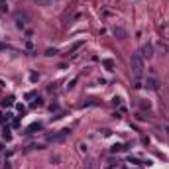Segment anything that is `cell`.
<instances>
[{
    "label": "cell",
    "instance_id": "cell-1",
    "mask_svg": "<svg viewBox=\"0 0 169 169\" xmlns=\"http://www.w3.org/2000/svg\"><path fill=\"white\" fill-rule=\"evenodd\" d=\"M132 69H134V73L136 75H142V71H144V61H142V57L138 55V53H134V55H132Z\"/></svg>",
    "mask_w": 169,
    "mask_h": 169
},
{
    "label": "cell",
    "instance_id": "cell-2",
    "mask_svg": "<svg viewBox=\"0 0 169 169\" xmlns=\"http://www.w3.org/2000/svg\"><path fill=\"white\" fill-rule=\"evenodd\" d=\"M142 55H144V57H147V59H151V55H154V53H151V45H144Z\"/></svg>",
    "mask_w": 169,
    "mask_h": 169
},
{
    "label": "cell",
    "instance_id": "cell-3",
    "mask_svg": "<svg viewBox=\"0 0 169 169\" xmlns=\"http://www.w3.org/2000/svg\"><path fill=\"white\" fill-rule=\"evenodd\" d=\"M114 35H118L120 39L126 38V30H122V28H114Z\"/></svg>",
    "mask_w": 169,
    "mask_h": 169
},
{
    "label": "cell",
    "instance_id": "cell-4",
    "mask_svg": "<svg viewBox=\"0 0 169 169\" xmlns=\"http://www.w3.org/2000/svg\"><path fill=\"white\" fill-rule=\"evenodd\" d=\"M147 86H150V89H157V86H159V83H157V79H147V83H146Z\"/></svg>",
    "mask_w": 169,
    "mask_h": 169
},
{
    "label": "cell",
    "instance_id": "cell-5",
    "mask_svg": "<svg viewBox=\"0 0 169 169\" xmlns=\"http://www.w3.org/2000/svg\"><path fill=\"white\" fill-rule=\"evenodd\" d=\"M104 67H108V71H112V67H114V63L110 59H104Z\"/></svg>",
    "mask_w": 169,
    "mask_h": 169
},
{
    "label": "cell",
    "instance_id": "cell-6",
    "mask_svg": "<svg viewBox=\"0 0 169 169\" xmlns=\"http://www.w3.org/2000/svg\"><path fill=\"white\" fill-rule=\"evenodd\" d=\"M35 2H39V4H47L49 0H35Z\"/></svg>",
    "mask_w": 169,
    "mask_h": 169
}]
</instances>
